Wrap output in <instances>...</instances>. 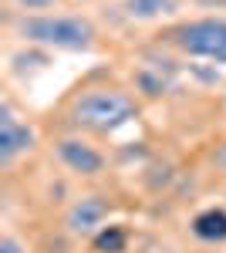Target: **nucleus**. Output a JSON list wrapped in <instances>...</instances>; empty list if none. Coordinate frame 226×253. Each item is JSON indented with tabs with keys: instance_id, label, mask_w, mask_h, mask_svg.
Returning a JSON list of instances; mask_svg holds the SVG:
<instances>
[{
	"instance_id": "nucleus-1",
	"label": "nucleus",
	"mask_w": 226,
	"mask_h": 253,
	"mask_svg": "<svg viewBox=\"0 0 226 253\" xmlns=\"http://www.w3.org/2000/svg\"><path fill=\"white\" fill-rule=\"evenodd\" d=\"M17 34L31 44L57 51H88L94 44V24L81 14H41L17 24Z\"/></svg>"
},
{
	"instance_id": "nucleus-2",
	"label": "nucleus",
	"mask_w": 226,
	"mask_h": 253,
	"mask_svg": "<svg viewBox=\"0 0 226 253\" xmlns=\"http://www.w3.org/2000/svg\"><path fill=\"white\" fill-rule=\"evenodd\" d=\"M135 118V101L118 88H91L81 91L71 105V122L88 132H115L118 125Z\"/></svg>"
},
{
	"instance_id": "nucleus-3",
	"label": "nucleus",
	"mask_w": 226,
	"mask_h": 253,
	"mask_svg": "<svg viewBox=\"0 0 226 253\" xmlns=\"http://www.w3.org/2000/svg\"><path fill=\"white\" fill-rule=\"evenodd\" d=\"M172 44L189 58H206L213 64H226V17L186 20L172 31Z\"/></svg>"
},
{
	"instance_id": "nucleus-4",
	"label": "nucleus",
	"mask_w": 226,
	"mask_h": 253,
	"mask_svg": "<svg viewBox=\"0 0 226 253\" xmlns=\"http://www.w3.org/2000/svg\"><path fill=\"white\" fill-rule=\"evenodd\" d=\"M34 142H38L34 128H31L27 122H20V118L14 115V108L3 101V108H0V162L10 166L17 156L31 152Z\"/></svg>"
},
{
	"instance_id": "nucleus-5",
	"label": "nucleus",
	"mask_w": 226,
	"mask_h": 253,
	"mask_svg": "<svg viewBox=\"0 0 226 253\" xmlns=\"http://www.w3.org/2000/svg\"><path fill=\"white\" fill-rule=\"evenodd\" d=\"M54 156L64 169H71L75 175H98L105 169V156L85 138H57Z\"/></svg>"
},
{
	"instance_id": "nucleus-6",
	"label": "nucleus",
	"mask_w": 226,
	"mask_h": 253,
	"mask_svg": "<svg viewBox=\"0 0 226 253\" xmlns=\"http://www.w3.org/2000/svg\"><path fill=\"white\" fill-rule=\"evenodd\" d=\"M108 216V199L101 196H81L75 206L68 210V230L71 233H91L105 223Z\"/></svg>"
},
{
	"instance_id": "nucleus-7",
	"label": "nucleus",
	"mask_w": 226,
	"mask_h": 253,
	"mask_svg": "<svg viewBox=\"0 0 226 253\" xmlns=\"http://www.w3.org/2000/svg\"><path fill=\"white\" fill-rule=\"evenodd\" d=\"M122 10L132 20H162L179 10V0H122Z\"/></svg>"
},
{
	"instance_id": "nucleus-8",
	"label": "nucleus",
	"mask_w": 226,
	"mask_h": 253,
	"mask_svg": "<svg viewBox=\"0 0 226 253\" xmlns=\"http://www.w3.org/2000/svg\"><path fill=\"white\" fill-rule=\"evenodd\" d=\"M192 233L206 243H223L226 240V210H203L192 219Z\"/></svg>"
},
{
	"instance_id": "nucleus-9",
	"label": "nucleus",
	"mask_w": 226,
	"mask_h": 253,
	"mask_svg": "<svg viewBox=\"0 0 226 253\" xmlns=\"http://www.w3.org/2000/svg\"><path fill=\"white\" fill-rule=\"evenodd\" d=\"M94 250L98 253H122L125 250V230L122 226H108L94 236Z\"/></svg>"
},
{
	"instance_id": "nucleus-10",
	"label": "nucleus",
	"mask_w": 226,
	"mask_h": 253,
	"mask_svg": "<svg viewBox=\"0 0 226 253\" xmlns=\"http://www.w3.org/2000/svg\"><path fill=\"white\" fill-rule=\"evenodd\" d=\"M0 253H27V250H24V243H20L17 236L3 233V236H0Z\"/></svg>"
},
{
	"instance_id": "nucleus-11",
	"label": "nucleus",
	"mask_w": 226,
	"mask_h": 253,
	"mask_svg": "<svg viewBox=\"0 0 226 253\" xmlns=\"http://www.w3.org/2000/svg\"><path fill=\"white\" fill-rule=\"evenodd\" d=\"M10 3H17L20 10H44V7H54L57 0H10Z\"/></svg>"
},
{
	"instance_id": "nucleus-12",
	"label": "nucleus",
	"mask_w": 226,
	"mask_h": 253,
	"mask_svg": "<svg viewBox=\"0 0 226 253\" xmlns=\"http://www.w3.org/2000/svg\"><path fill=\"white\" fill-rule=\"evenodd\" d=\"M216 162H220V166H223V169H226V145H223V152L216 156Z\"/></svg>"
},
{
	"instance_id": "nucleus-13",
	"label": "nucleus",
	"mask_w": 226,
	"mask_h": 253,
	"mask_svg": "<svg viewBox=\"0 0 226 253\" xmlns=\"http://www.w3.org/2000/svg\"><path fill=\"white\" fill-rule=\"evenodd\" d=\"M203 3H209V7H226V0H203Z\"/></svg>"
}]
</instances>
